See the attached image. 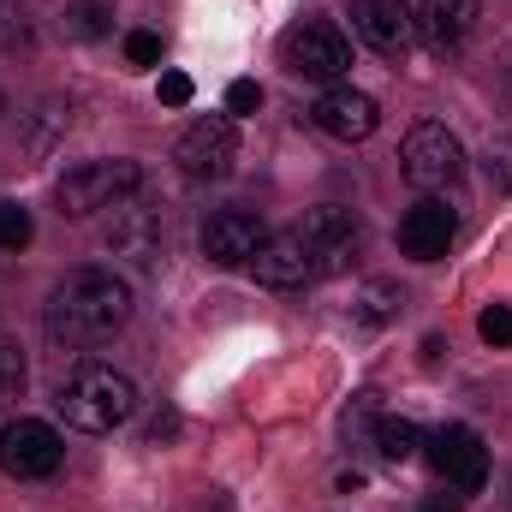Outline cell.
<instances>
[{"mask_svg": "<svg viewBox=\"0 0 512 512\" xmlns=\"http://www.w3.org/2000/svg\"><path fill=\"white\" fill-rule=\"evenodd\" d=\"M42 322L60 346H102L131 322V286L114 268H72L48 292Z\"/></svg>", "mask_w": 512, "mask_h": 512, "instance_id": "6da1fadb", "label": "cell"}, {"mask_svg": "<svg viewBox=\"0 0 512 512\" xmlns=\"http://www.w3.org/2000/svg\"><path fill=\"white\" fill-rule=\"evenodd\" d=\"M483 167H489V185H501V191H512V143H489Z\"/></svg>", "mask_w": 512, "mask_h": 512, "instance_id": "d4e9b609", "label": "cell"}, {"mask_svg": "<svg viewBox=\"0 0 512 512\" xmlns=\"http://www.w3.org/2000/svg\"><path fill=\"white\" fill-rule=\"evenodd\" d=\"M477 334H483L489 346H512V304H489V310L477 316Z\"/></svg>", "mask_w": 512, "mask_h": 512, "instance_id": "7402d4cb", "label": "cell"}, {"mask_svg": "<svg viewBox=\"0 0 512 512\" xmlns=\"http://www.w3.org/2000/svg\"><path fill=\"white\" fill-rule=\"evenodd\" d=\"M429 465L447 477V489H459V495H483V483H489V447H483V435L477 429H465V423H441L435 435H429Z\"/></svg>", "mask_w": 512, "mask_h": 512, "instance_id": "ba28073f", "label": "cell"}, {"mask_svg": "<svg viewBox=\"0 0 512 512\" xmlns=\"http://www.w3.org/2000/svg\"><path fill=\"white\" fill-rule=\"evenodd\" d=\"M66 459V441L54 435V423L42 417H18L0 429V471L18 477V483H36V477H54Z\"/></svg>", "mask_w": 512, "mask_h": 512, "instance_id": "52a82bcc", "label": "cell"}, {"mask_svg": "<svg viewBox=\"0 0 512 512\" xmlns=\"http://www.w3.org/2000/svg\"><path fill=\"white\" fill-rule=\"evenodd\" d=\"M126 60L131 66H155V60H161V36H155V30H131L126 36Z\"/></svg>", "mask_w": 512, "mask_h": 512, "instance_id": "cb8c5ba5", "label": "cell"}, {"mask_svg": "<svg viewBox=\"0 0 512 512\" xmlns=\"http://www.w3.org/2000/svg\"><path fill=\"white\" fill-rule=\"evenodd\" d=\"M155 96H161V108H185V102H191V78H185V72H161Z\"/></svg>", "mask_w": 512, "mask_h": 512, "instance_id": "484cf974", "label": "cell"}, {"mask_svg": "<svg viewBox=\"0 0 512 512\" xmlns=\"http://www.w3.org/2000/svg\"><path fill=\"white\" fill-rule=\"evenodd\" d=\"M310 120L328 131V137H340V143H364L370 131L382 126V108H376V96H364V90H352V84H328V90L316 96Z\"/></svg>", "mask_w": 512, "mask_h": 512, "instance_id": "7c38bea8", "label": "cell"}, {"mask_svg": "<svg viewBox=\"0 0 512 512\" xmlns=\"http://www.w3.org/2000/svg\"><path fill=\"white\" fill-rule=\"evenodd\" d=\"M352 30H358L376 54L393 60V54L411 48V30H417V24H411V12H405L399 0H352Z\"/></svg>", "mask_w": 512, "mask_h": 512, "instance_id": "2e32d148", "label": "cell"}, {"mask_svg": "<svg viewBox=\"0 0 512 512\" xmlns=\"http://www.w3.org/2000/svg\"><path fill=\"white\" fill-rule=\"evenodd\" d=\"M161 245H167V227H161V209L126 197L114 203V221H108V251L137 262V268H161Z\"/></svg>", "mask_w": 512, "mask_h": 512, "instance_id": "30bf717a", "label": "cell"}, {"mask_svg": "<svg viewBox=\"0 0 512 512\" xmlns=\"http://www.w3.org/2000/svg\"><path fill=\"white\" fill-rule=\"evenodd\" d=\"M256 102H262V90H256L251 78H239V84L227 90V114H256Z\"/></svg>", "mask_w": 512, "mask_h": 512, "instance_id": "4316f807", "label": "cell"}, {"mask_svg": "<svg viewBox=\"0 0 512 512\" xmlns=\"http://www.w3.org/2000/svg\"><path fill=\"white\" fill-rule=\"evenodd\" d=\"M453 239H459V215H453L441 197L411 203L405 221H399V251L411 256V262H441Z\"/></svg>", "mask_w": 512, "mask_h": 512, "instance_id": "5bb4252c", "label": "cell"}, {"mask_svg": "<svg viewBox=\"0 0 512 512\" xmlns=\"http://www.w3.org/2000/svg\"><path fill=\"white\" fill-rule=\"evenodd\" d=\"M262 239H268V227H262L256 209H215L203 221V256L215 268H245L262 251Z\"/></svg>", "mask_w": 512, "mask_h": 512, "instance_id": "8fae6325", "label": "cell"}, {"mask_svg": "<svg viewBox=\"0 0 512 512\" xmlns=\"http://www.w3.org/2000/svg\"><path fill=\"white\" fill-rule=\"evenodd\" d=\"M417 512H459V507H453L447 495H429V501H423V507H417Z\"/></svg>", "mask_w": 512, "mask_h": 512, "instance_id": "f546056e", "label": "cell"}, {"mask_svg": "<svg viewBox=\"0 0 512 512\" xmlns=\"http://www.w3.org/2000/svg\"><path fill=\"white\" fill-rule=\"evenodd\" d=\"M60 30H66L72 42H96V36H108V6H102V0H78V6H66Z\"/></svg>", "mask_w": 512, "mask_h": 512, "instance_id": "d6986e66", "label": "cell"}, {"mask_svg": "<svg viewBox=\"0 0 512 512\" xmlns=\"http://www.w3.org/2000/svg\"><path fill=\"white\" fill-rule=\"evenodd\" d=\"M30 245V209L24 203H0V256H18Z\"/></svg>", "mask_w": 512, "mask_h": 512, "instance_id": "44dd1931", "label": "cell"}, {"mask_svg": "<svg viewBox=\"0 0 512 512\" xmlns=\"http://www.w3.org/2000/svg\"><path fill=\"white\" fill-rule=\"evenodd\" d=\"M251 268H256L262 286L292 292V286H304V280L316 274V256H310V245H304L298 227H286V233H268V239H262V251L251 256Z\"/></svg>", "mask_w": 512, "mask_h": 512, "instance_id": "9a60e30c", "label": "cell"}, {"mask_svg": "<svg viewBox=\"0 0 512 512\" xmlns=\"http://www.w3.org/2000/svg\"><path fill=\"white\" fill-rule=\"evenodd\" d=\"M280 60H286V72H292V78L340 84V78L352 72V42L340 36V24H328V18H304L298 30H286Z\"/></svg>", "mask_w": 512, "mask_h": 512, "instance_id": "5b68a950", "label": "cell"}, {"mask_svg": "<svg viewBox=\"0 0 512 512\" xmlns=\"http://www.w3.org/2000/svg\"><path fill=\"white\" fill-rule=\"evenodd\" d=\"M399 173H405L423 197H435V191L459 185V173H465V143L441 126V120H423V126L405 131V143H399Z\"/></svg>", "mask_w": 512, "mask_h": 512, "instance_id": "277c9868", "label": "cell"}, {"mask_svg": "<svg viewBox=\"0 0 512 512\" xmlns=\"http://www.w3.org/2000/svg\"><path fill=\"white\" fill-rule=\"evenodd\" d=\"M173 435H179V417H173V411H155V417H149V429H143V441H149V447H155V441H173Z\"/></svg>", "mask_w": 512, "mask_h": 512, "instance_id": "83f0119b", "label": "cell"}, {"mask_svg": "<svg viewBox=\"0 0 512 512\" xmlns=\"http://www.w3.org/2000/svg\"><path fill=\"white\" fill-rule=\"evenodd\" d=\"M66 126H72V102H60V96L42 102V108H36V126H30V155H48V143Z\"/></svg>", "mask_w": 512, "mask_h": 512, "instance_id": "ffe728a7", "label": "cell"}, {"mask_svg": "<svg viewBox=\"0 0 512 512\" xmlns=\"http://www.w3.org/2000/svg\"><path fill=\"white\" fill-rule=\"evenodd\" d=\"M417 441H423V429H417L411 417H382V423H376V453H382L387 465H405V459L417 453Z\"/></svg>", "mask_w": 512, "mask_h": 512, "instance_id": "ac0fdd59", "label": "cell"}, {"mask_svg": "<svg viewBox=\"0 0 512 512\" xmlns=\"http://www.w3.org/2000/svg\"><path fill=\"white\" fill-rule=\"evenodd\" d=\"M298 233H304V245L316 256V274H346L352 256H358V245H364V221H358L352 209H340V203L310 209V215L298 221Z\"/></svg>", "mask_w": 512, "mask_h": 512, "instance_id": "9c48e42d", "label": "cell"}, {"mask_svg": "<svg viewBox=\"0 0 512 512\" xmlns=\"http://www.w3.org/2000/svg\"><path fill=\"white\" fill-rule=\"evenodd\" d=\"M376 423H382V417H376V393H364V399L346 411V435H352V441H376Z\"/></svg>", "mask_w": 512, "mask_h": 512, "instance_id": "603a6c76", "label": "cell"}, {"mask_svg": "<svg viewBox=\"0 0 512 512\" xmlns=\"http://www.w3.org/2000/svg\"><path fill=\"white\" fill-rule=\"evenodd\" d=\"M24 382V364H18V352H0V393L6 387H18Z\"/></svg>", "mask_w": 512, "mask_h": 512, "instance_id": "f1b7e54d", "label": "cell"}, {"mask_svg": "<svg viewBox=\"0 0 512 512\" xmlns=\"http://www.w3.org/2000/svg\"><path fill=\"white\" fill-rule=\"evenodd\" d=\"M173 161H179L185 179H227L233 161H239V126H233V114L191 120V126L179 131V143H173Z\"/></svg>", "mask_w": 512, "mask_h": 512, "instance_id": "8992f818", "label": "cell"}, {"mask_svg": "<svg viewBox=\"0 0 512 512\" xmlns=\"http://www.w3.org/2000/svg\"><path fill=\"white\" fill-rule=\"evenodd\" d=\"M477 18H483V0H423L411 12V24H417L429 54H459L477 36Z\"/></svg>", "mask_w": 512, "mask_h": 512, "instance_id": "4fadbf2b", "label": "cell"}, {"mask_svg": "<svg viewBox=\"0 0 512 512\" xmlns=\"http://www.w3.org/2000/svg\"><path fill=\"white\" fill-rule=\"evenodd\" d=\"M137 191H143V173H137V161H126V155L78 161V167L54 185V197H60V215H66V221L102 215V209H114V203L137 197Z\"/></svg>", "mask_w": 512, "mask_h": 512, "instance_id": "3957f363", "label": "cell"}, {"mask_svg": "<svg viewBox=\"0 0 512 512\" xmlns=\"http://www.w3.org/2000/svg\"><path fill=\"white\" fill-rule=\"evenodd\" d=\"M131 411H137V387H131V376L108 370V364H84L60 387V417L72 429H84V435L120 429V423H131Z\"/></svg>", "mask_w": 512, "mask_h": 512, "instance_id": "7a4b0ae2", "label": "cell"}, {"mask_svg": "<svg viewBox=\"0 0 512 512\" xmlns=\"http://www.w3.org/2000/svg\"><path fill=\"white\" fill-rule=\"evenodd\" d=\"M399 310H405L399 280H364L352 292V322L358 328H387V322H399Z\"/></svg>", "mask_w": 512, "mask_h": 512, "instance_id": "e0dca14e", "label": "cell"}]
</instances>
